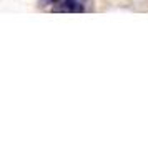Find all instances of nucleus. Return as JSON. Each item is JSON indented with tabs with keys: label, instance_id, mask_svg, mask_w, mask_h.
Returning a JSON list of instances; mask_svg holds the SVG:
<instances>
[]
</instances>
